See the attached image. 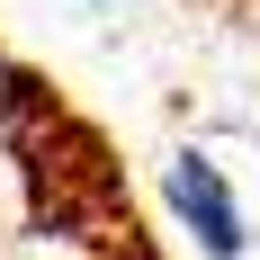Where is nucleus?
<instances>
[{
    "instance_id": "obj_1",
    "label": "nucleus",
    "mask_w": 260,
    "mask_h": 260,
    "mask_svg": "<svg viewBox=\"0 0 260 260\" xmlns=\"http://www.w3.org/2000/svg\"><path fill=\"white\" fill-rule=\"evenodd\" d=\"M161 198H171L180 234L198 242L207 260H242L251 224H242V198H234V180H224L207 153H171V171H161Z\"/></svg>"
}]
</instances>
